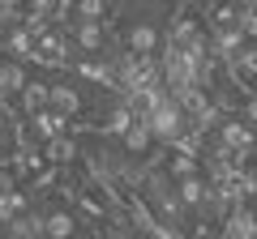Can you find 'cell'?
<instances>
[{
    "instance_id": "4",
    "label": "cell",
    "mask_w": 257,
    "mask_h": 239,
    "mask_svg": "<svg viewBox=\"0 0 257 239\" xmlns=\"http://www.w3.org/2000/svg\"><path fill=\"white\" fill-rule=\"evenodd\" d=\"M30 73L22 68V60H13V56H5L0 60V98H18L22 90H26Z\"/></svg>"
},
{
    "instance_id": "1",
    "label": "cell",
    "mask_w": 257,
    "mask_h": 239,
    "mask_svg": "<svg viewBox=\"0 0 257 239\" xmlns=\"http://www.w3.org/2000/svg\"><path fill=\"white\" fill-rule=\"evenodd\" d=\"M86 107H90L86 82H77V77H56V82H52V102H47V111H52L60 124H69V120H82Z\"/></svg>"
},
{
    "instance_id": "2",
    "label": "cell",
    "mask_w": 257,
    "mask_h": 239,
    "mask_svg": "<svg viewBox=\"0 0 257 239\" xmlns=\"http://www.w3.org/2000/svg\"><path fill=\"white\" fill-rule=\"evenodd\" d=\"M30 60L43 68H64L69 64V34L56 26H39L30 30Z\"/></svg>"
},
{
    "instance_id": "7",
    "label": "cell",
    "mask_w": 257,
    "mask_h": 239,
    "mask_svg": "<svg viewBox=\"0 0 257 239\" xmlns=\"http://www.w3.org/2000/svg\"><path fill=\"white\" fill-rule=\"evenodd\" d=\"M248 210H253V218H257V192H253V196H248Z\"/></svg>"
},
{
    "instance_id": "3",
    "label": "cell",
    "mask_w": 257,
    "mask_h": 239,
    "mask_svg": "<svg viewBox=\"0 0 257 239\" xmlns=\"http://www.w3.org/2000/svg\"><path fill=\"white\" fill-rule=\"evenodd\" d=\"M107 43H111L107 22H69V47H77L86 56H103Z\"/></svg>"
},
{
    "instance_id": "6",
    "label": "cell",
    "mask_w": 257,
    "mask_h": 239,
    "mask_svg": "<svg viewBox=\"0 0 257 239\" xmlns=\"http://www.w3.org/2000/svg\"><path fill=\"white\" fill-rule=\"evenodd\" d=\"M47 158H52L56 166L69 162V158H73V141H69V137H52V141H47Z\"/></svg>"
},
{
    "instance_id": "5",
    "label": "cell",
    "mask_w": 257,
    "mask_h": 239,
    "mask_svg": "<svg viewBox=\"0 0 257 239\" xmlns=\"http://www.w3.org/2000/svg\"><path fill=\"white\" fill-rule=\"evenodd\" d=\"M18 102H22V111H26L30 120L43 116L47 102H52V82H26V90L18 94Z\"/></svg>"
}]
</instances>
